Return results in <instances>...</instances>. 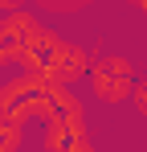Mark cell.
Here are the masks:
<instances>
[{
    "label": "cell",
    "mask_w": 147,
    "mask_h": 152,
    "mask_svg": "<svg viewBox=\"0 0 147 152\" xmlns=\"http://www.w3.org/2000/svg\"><path fill=\"white\" fill-rule=\"evenodd\" d=\"M90 91H94L98 103L115 107V103H127L131 91H135V66L122 58V53H106L90 62Z\"/></svg>",
    "instance_id": "1"
},
{
    "label": "cell",
    "mask_w": 147,
    "mask_h": 152,
    "mask_svg": "<svg viewBox=\"0 0 147 152\" xmlns=\"http://www.w3.org/2000/svg\"><path fill=\"white\" fill-rule=\"evenodd\" d=\"M24 148V119L0 111V152H21Z\"/></svg>",
    "instance_id": "2"
},
{
    "label": "cell",
    "mask_w": 147,
    "mask_h": 152,
    "mask_svg": "<svg viewBox=\"0 0 147 152\" xmlns=\"http://www.w3.org/2000/svg\"><path fill=\"white\" fill-rule=\"evenodd\" d=\"M131 103H135L139 119H147V74H143V78H135V91H131Z\"/></svg>",
    "instance_id": "3"
},
{
    "label": "cell",
    "mask_w": 147,
    "mask_h": 152,
    "mask_svg": "<svg viewBox=\"0 0 147 152\" xmlns=\"http://www.w3.org/2000/svg\"><path fill=\"white\" fill-rule=\"evenodd\" d=\"M139 8H143V12H147V0H139Z\"/></svg>",
    "instance_id": "4"
}]
</instances>
